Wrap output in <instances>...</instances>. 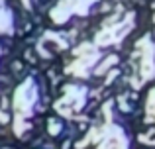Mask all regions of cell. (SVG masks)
Returning a JSON list of instances; mask_svg holds the SVG:
<instances>
[{
	"label": "cell",
	"instance_id": "obj_1",
	"mask_svg": "<svg viewBox=\"0 0 155 149\" xmlns=\"http://www.w3.org/2000/svg\"><path fill=\"white\" fill-rule=\"evenodd\" d=\"M94 2H98V0H61V4L51 12V18L57 24H65L73 14L87 16Z\"/></svg>",
	"mask_w": 155,
	"mask_h": 149
},
{
	"label": "cell",
	"instance_id": "obj_2",
	"mask_svg": "<svg viewBox=\"0 0 155 149\" xmlns=\"http://www.w3.org/2000/svg\"><path fill=\"white\" fill-rule=\"evenodd\" d=\"M34 102H35V88H34V83L28 80L16 92V110H20L22 114H30V106Z\"/></svg>",
	"mask_w": 155,
	"mask_h": 149
},
{
	"label": "cell",
	"instance_id": "obj_3",
	"mask_svg": "<svg viewBox=\"0 0 155 149\" xmlns=\"http://www.w3.org/2000/svg\"><path fill=\"white\" fill-rule=\"evenodd\" d=\"M22 2H24V6H26V8H31V4H34V0H22Z\"/></svg>",
	"mask_w": 155,
	"mask_h": 149
}]
</instances>
